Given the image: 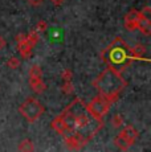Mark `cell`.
<instances>
[{"instance_id": "3", "label": "cell", "mask_w": 151, "mask_h": 152, "mask_svg": "<svg viewBox=\"0 0 151 152\" xmlns=\"http://www.w3.org/2000/svg\"><path fill=\"white\" fill-rule=\"evenodd\" d=\"M93 85L100 91L101 95L115 102L127 83L121 75V72H117L115 69L107 66V69H105L98 75V78L93 82Z\"/></svg>"}, {"instance_id": "1", "label": "cell", "mask_w": 151, "mask_h": 152, "mask_svg": "<svg viewBox=\"0 0 151 152\" xmlns=\"http://www.w3.org/2000/svg\"><path fill=\"white\" fill-rule=\"evenodd\" d=\"M102 127L103 119L95 116L80 98L72 101L62 114L52 122V128L64 136L66 145L72 150H81Z\"/></svg>"}, {"instance_id": "8", "label": "cell", "mask_w": 151, "mask_h": 152, "mask_svg": "<svg viewBox=\"0 0 151 152\" xmlns=\"http://www.w3.org/2000/svg\"><path fill=\"white\" fill-rule=\"evenodd\" d=\"M139 13H141V12H139ZM136 29H139V31H141L144 36H150V34H151V23H150L149 17L142 16V15H141V17H139V20H138Z\"/></svg>"}, {"instance_id": "5", "label": "cell", "mask_w": 151, "mask_h": 152, "mask_svg": "<svg viewBox=\"0 0 151 152\" xmlns=\"http://www.w3.org/2000/svg\"><path fill=\"white\" fill-rule=\"evenodd\" d=\"M113 103H114L113 101H110L109 98H106V97H103V95L100 94L95 98H93L92 102H89L88 107L95 116H98V118H103V116L107 114L109 109L111 107Z\"/></svg>"}, {"instance_id": "14", "label": "cell", "mask_w": 151, "mask_h": 152, "mask_svg": "<svg viewBox=\"0 0 151 152\" xmlns=\"http://www.w3.org/2000/svg\"><path fill=\"white\" fill-rule=\"evenodd\" d=\"M7 66L8 68H11V69H17L20 66V61H19V58H16V57H11L10 60H8V62H7Z\"/></svg>"}, {"instance_id": "2", "label": "cell", "mask_w": 151, "mask_h": 152, "mask_svg": "<svg viewBox=\"0 0 151 152\" xmlns=\"http://www.w3.org/2000/svg\"><path fill=\"white\" fill-rule=\"evenodd\" d=\"M101 58L107 64V66L115 69L117 72H122L133 61L139 60L133 52V48H130L121 37H115L113 42L101 52Z\"/></svg>"}, {"instance_id": "10", "label": "cell", "mask_w": 151, "mask_h": 152, "mask_svg": "<svg viewBox=\"0 0 151 152\" xmlns=\"http://www.w3.org/2000/svg\"><path fill=\"white\" fill-rule=\"evenodd\" d=\"M29 85H31L32 90H33V91H36V93H39V94H40V93H43L46 89V85L41 81V78H31Z\"/></svg>"}, {"instance_id": "15", "label": "cell", "mask_w": 151, "mask_h": 152, "mask_svg": "<svg viewBox=\"0 0 151 152\" xmlns=\"http://www.w3.org/2000/svg\"><path fill=\"white\" fill-rule=\"evenodd\" d=\"M46 29V23L45 21H40L37 24V28H36V32H44Z\"/></svg>"}, {"instance_id": "18", "label": "cell", "mask_w": 151, "mask_h": 152, "mask_svg": "<svg viewBox=\"0 0 151 152\" xmlns=\"http://www.w3.org/2000/svg\"><path fill=\"white\" fill-rule=\"evenodd\" d=\"M5 45H7V42H5V40L3 39L1 36H0V50H1V49H4V48H5Z\"/></svg>"}, {"instance_id": "7", "label": "cell", "mask_w": 151, "mask_h": 152, "mask_svg": "<svg viewBox=\"0 0 151 152\" xmlns=\"http://www.w3.org/2000/svg\"><path fill=\"white\" fill-rule=\"evenodd\" d=\"M139 17H141V13H139V11H135V10L130 11L126 15V17H125V27H126L127 31H130V32L135 31L136 25H138Z\"/></svg>"}, {"instance_id": "12", "label": "cell", "mask_w": 151, "mask_h": 152, "mask_svg": "<svg viewBox=\"0 0 151 152\" xmlns=\"http://www.w3.org/2000/svg\"><path fill=\"white\" fill-rule=\"evenodd\" d=\"M19 150L20 151H32L33 150V144H32V142L29 139H25V140H23V142L20 143Z\"/></svg>"}, {"instance_id": "4", "label": "cell", "mask_w": 151, "mask_h": 152, "mask_svg": "<svg viewBox=\"0 0 151 152\" xmlns=\"http://www.w3.org/2000/svg\"><path fill=\"white\" fill-rule=\"evenodd\" d=\"M20 114L27 119L29 123L36 122L40 116L44 113V107L43 104L37 101L36 98H28L27 101H24V103L20 106Z\"/></svg>"}, {"instance_id": "19", "label": "cell", "mask_w": 151, "mask_h": 152, "mask_svg": "<svg viewBox=\"0 0 151 152\" xmlns=\"http://www.w3.org/2000/svg\"><path fill=\"white\" fill-rule=\"evenodd\" d=\"M51 1L53 3L54 5H61V4H62V3H64V1H65V0H51Z\"/></svg>"}, {"instance_id": "6", "label": "cell", "mask_w": 151, "mask_h": 152, "mask_svg": "<svg viewBox=\"0 0 151 152\" xmlns=\"http://www.w3.org/2000/svg\"><path fill=\"white\" fill-rule=\"evenodd\" d=\"M136 138H138V131L133 126H127L125 130L121 131L119 135L115 138V144H117V147L119 150L126 151L135 142Z\"/></svg>"}, {"instance_id": "9", "label": "cell", "mask_w": 151, "mask_h": 152, "mask_svg": "<svg viewBox=\"0 0 151 152\" xmlns=\"http://www.w3.org/2000/svg\"><path fill=\"white\" fill-rule=\"evenodd\" d=\"M17 49H19L20 54H21L23 58H29V56L32 53V46L29 45V42L27 41V40H21V41L17 42Z\"/></svg>"}, {"instance_id": "17", "label": "cell", "mask_w": 151, "mask_h": 152, "mask_svg": "<svg viewBox=\"0 0 151 152\" xmlns=\"http://www.w3.org/2000/svg\"><path fill=\"white\" fill-rule=\"evenodd\" d=\"M43 1H44V0H28V3L32 5H39V4H41Z\"/></svg>"}, {"instance_id": "11", "label": "cell", "mask_w": 151, "mask_h": 152, "mask_svg": "<svg viewBox=\"0 0 151 152\" xmlns=\"http://www.w3.org/2000/svg\"><path fill=\"white\" fill-rule=\"evenodd\" d=\"M39 39H40L39 32H36V31H32V32H29V34H25V40L29 42V45L32 48H34V45L39 42Z\"/></svg>"}, {"instance_id": "13", "label": "cell", "mask_w": 151, "mask_h": 152, "mask_svg": "<svg viewBox=\"0 0 151 152\" xmlns=\"http://www.w3.org/2000/svg\"><path fill=\"white\" fill-rule=\"evenodd\" d=\"M29 78H41V69L39 65H33L29 72Z\"/></svg>"}, {"instance_id": "16", "label": "cell", "mask_w": 151, "mask_h": 152, "mask_svg": "<svg viewBox=\"0 0 151 152\" xmlns=\"http://www.w3.org/2000/svg\"><path fill=\"white\" fill-rule=\"evenodd\" d=\"M113 121H114V126H115V127H117V126H119V124L122 123V118H121L119 115H115Z\"/></svg>"}]
</instances>
